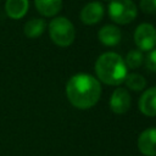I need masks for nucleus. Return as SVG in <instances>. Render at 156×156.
I'll return each instance as SVG.
<instances>
[{
    "mask_svg": "<svg viewBox=\"0 0 156 156\" xmlns=\"http://www.w3.org/2000/svg\"><path fill=\"white\" fill-rule=\"evenodd\" d=\"M139 110L145 116H156V87L149 88L143 93L139 100Z\"/></svg>",
    "mask_w": 156,
    "mask_h": 156,
    "instance_id": "nucleus-9",
    "label": "nucleus"
},
{
    "mask_svg": "<svg viewBox=\"0 0 156 156\" xmlns=\"http://www.w3.org/2000/svg\"><path fill=\"white\" fill-rule=\"evenodd\" d=\"M123 83H126V85L133 91H141L146 85L145 78L139 73H129V74H127V77H126Z\"/></svg>",
    "mask_w": 156,
    "mask_h": 156,
    "instance_id": "nucleus-14",
    "label": "nucleus"
},
{
    "mask_svg": "<svg viewBox=\"0 0 156 156\" xmlns=\"http://www.w3.org/2000/svg\"><path fill=\"white\" fill-rule=\"evenodd\" d=\"M95 73L100 82L107 85H119L127 77V66L116 52H104L95 62Z\"/></svg>",
    "mask_w": 156,
    "mask_h": 156,
    "instance_id": "nucleus-2",
    "label": "nucleus"
},
{
    "mask_svg": "<svg viewBox=\"0 0 156 156\" xmlns=\"http://www.w3.org/2000/svg\"><path fill=\"white\" fill-rule=\"evenodd\" d=\"M138 149L145 156H156V128H147L138 138Z\"/></svg>",
    "mask_w": 156,
    "mask_h": 156,
    "instance_id": "nucleus-8",
    "label": "nucleus"
},
{
    "mask_svg": "<svg viewBox=\"0 0 156 156\" xmlns=\"http://www.w3.org/2000/svg\"><path fill=\"white\" fill-rule=\"evenodd\" d=\"M104 12H105V9H104L101 2L91 1L82 9L80 20L84 24L94 26V24H96L98 22L101 21V18L104 17Z\"/></svg>",
    "mask_w": 156,
    "mask_h": 156,
    "instance_id": "nucleus-7",
    "label": "nucleus"
},
{
    "mask_svg": "<svg viewBox=\"0 0 156 156\" xmlns=\"http://www.w3.org/2000/svg\"><path fill=\"white\" fill-rule=\"evenodd\" d=\"M49 34L54 44L61 48L69 46L76 37L72 22L66 17H55L49 23Z\"/></svg>",
    "mask_w": 156,
    "mask_h": 156,
    "instance_id": "nucleus-3",
    "label": "nucleus"
},
{
    "mask_svg": "<svg viewBox=\"0 0 156 156\" xmlns=\"http://www.w3.org/2000/svg\"><path fill=\"white\" fill-rule=\"evenodd\" d=\"M45 28H46V22L43 18H33L24 24L23 32L28 38H38L44 33Z\"/></svg>",
    "mask_w": 156,
    "mask_h": 156,
    "instance_id": "nucleus-13",
    "label": "nucleus"
},
{
    "mask_svg": "<svg viewBox=\"0 0 156 156\" xmlns=\"http://www.w3.org/2000/svg\"><path fill=\"white\" fill-rule=\"evenodd\" d=\"M99 40L101 41L102 45L105 46H115L121 41L122 34L118 27L113 24H106L100 28L99 30Z\"/></svg>",
    "mask_w": 156,
    "mask_h": 156,
    "instance_id": "nucleus-10",
    "label": "nucleus"
},
{
    "mask_svg": "<svg viewBox=\"0 0 156 156\" xmlns=\"http://www.w3.org/2000/svg\"><path fill=\"white\" fill-rule=\"evenodd\" d=\"M66 95L69 102L80 110H87L96 105L101 95L99 80L87 73L72 76L66 84Z\"/></svg>",
    "mask_w": 156,
    "mask_h": 156,
    "instance_id": "nucleus-1",
    "label": "nucleus"
},
{
    "mask_svg": "<svg viewBox=\"0 0 156 156\" xmlns=\"http://www.w3.org/2000/svg\"><path fill=\"white\" fill-rule=\"evenodd\" d=\"M34 4L39 13L45 17H52L62 9V0H34Z\"/></svg>",
    "mask_w": 156,
    "mask_h": 156,
    "instance_id": "nucleus-12",
    "label": "nucleus"
},
{
    "mask_svg": "<svg viewBox=\"0 0 156 156\" xmlns=\"http://www.w3.org/2000/svg\"><path fill=\"white\" fill-rule=\"evenodd\" d=\"M134 43L140 51H150L156 45V28L150 23H141L134 32Z\"/></svg>",
    "mask_w": 156,
    "mask_h": 156,
    "instance_id": "nucleus-5",
    "label": "nucleus"
},
{
    "mask_svg": "<svg viewBox=\"0 0 156 156\" xmlns=\"http://www.w3.org/2000/svg\"><path fill=\"white\" fill-rule=\"evenodd\" d=\"M145 66L149 71L156 72V49L150 50V52L146 55L145 58Z\"/></svg>",
    "mask_w": 156,
    "mask_h": 156,
    "instance_id": "nucleus-16",
    "label": "nucleus"
},
{
    "mask_svg": "<svg viewBox=\"0 0 156 156\" xmlns=\"http://www.w3.org/2000/svg\"><path fill=\"white\" fill-rule=\"evenodd\" d=\"M29 7L28 0H6L5 2V12L12 20L22 18Z\"/></svg>",
    "mask_w": 156,
    "mask_h": 156,
    "instance_id": "nucleus-11",
    "label": "nucleus"
},
{
    "mask_svg": "<svg viewBox=\"0 0 156 156\" xmlns=\"http://www.w3.org/2000/svg\"><path fill=\"white\" fill-rule=\"evenodd\" d=\"M107 11L110 18L117 24H128L138 15L136 6L132 0H112Z\"/></svg>",
    "mask_w": 156,
    "mask_h": 156,
    "instance_id": "nucleus-4",
    "label": "nucleus"
},
{
    "mask_svg": "<svg viewBox=\"0 0 156 156\" xmlns=\"http://www.w3.org/2000/svg\"><path fill=\"white\" fill-rule=\"evenodd\" d=\"M105 1H110V2H111V1H112V0H105Z\"/></svg>",
    "mask_w": 156,
    "mask_h": 156,
    "instance_id": "nucleus-18",
    "label": "nucleus"
},
{
    "mask_svg": "<svg viewBox=\"0 0 156 156\" xmlns=\"http://www.w3.org/2000/svg\"><path fill=\"white\" fill-rule=\"evenodd\" d=\"M140 7L143 12L154 15L156 13V0H140Z\"/></svg>",
    "mask_w": 156,
    "mask_h": 156,
    "instance_id": "nucleus-17",
    "label": "nucleus"
},
{
    "mask_svg": "<svg viewBox=\"0 0 156 156\" xmlns=\"http://www.w3.org/2000/svg\"><path fill=\"white\" fill-rule=\"evenodd\" d=\"M126 62V66L127 68H132V69H135L138 67H140L144 62V55L140 50H130L128 54H127V57L124 60Z\"/></svg>",
    "mask_w": 156,
    "mask_h": 156,
    "instance_id": "nucleus-15",
    "label": "nucleus"
},
{
    "mask_svg": "<svg viewBox=\"0 0 156 156\" xmlns=\"http://www.w3.org/2000/svg\"><path fill=\"white\" fill-rule=\"evenodd\" d=\"M130 95L124 88H117L110 99V107L113 113L116 115H123L126 113L130 107Z\"/></svg>",
    "mask_w": 156,
    "mask_h": 156,
    "instance_id": "nucleus-6",
    "label": "nucleus"
}]
</instances>
